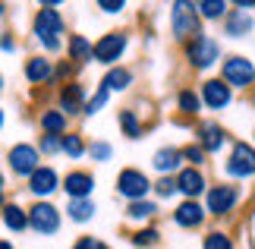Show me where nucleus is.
<instances>
[{
  "mask_svg": "<svg viewBox=\"0 0 255 249\" xmlns=\"http://www.w3.org/2000/svg\"><path fill=\"white\" fill-rule=\"evenodd\" d=\"M35 38L47 51H60V35H63V16L57 13V3H44L32 19Z\"/></svg>",
  "mask_w": 255,
  "mask_h": 249,
  "instance_id": "f257e3e1",
  "label": "nucleus"
},
{
  "mask_svg": "<svg viewBox=\"0 0 255 249\" xmlns=\"http://www.w3.org/2000/svg\"><path fill=\"white\" fill-rule=\"evenodd\" d=\"M6 164H9V171H13L16 177H32L38 167H41V155H38L35 145L19 142V145H13L6 152Z\"/></svg>",
  "mask_w": 255,
  "mask_h": 249,
  "instance_id": "f03ea898",
  "label": "nucleus"
},
{
  "mask_svg": "<svg viewBox=\"0 0 255 249\" xmlns=\"http://www.w3.org/2000/svg\"><path fill=\"white\" fill-rule=\"evenodd\" d=\"M25 215H28V227L41 237H51L60 231V212L51 202H35L32 208H25Z\"/></svg>",
  "mask_w": 255,
  "mask_h": 249,
  "instance_id": "7ed1b4c3",
  "label": "nucleus"
},
{
  "mask_svg": "<svg viewBox=\"0 0 255 249\" xmlns=\"http://www.w3.org/2000/svg\"><path fill=\"white\" fill-rule=\"evenodd\" d=\"M186 57H189V63L195 69H208L211 63H218L221 57V44L214 41L208 35H195L189 44H186Z\"/></svg>",
  "mask_w": 255,
  "mask_h": 249,
  "instance_id": "20e7f679",
  "label": "nucleus"
},
{
  "mask_svg": "<svg viewBox=\"0 0 255 249\" xmlns=\"http://www.w3.org/2000/svg\"><path fill=\"white\" fill-rule=\"evenodd\" d=\"M170 25H173V35L180 38V41H189V38L199 32V13H195V3H173Z\"/></svg>",
  "mask_w": 255,
  "mask_h": 249,
  "instance_id": "39448f33",
  "label": "nucleus"
},
{
  "mask_svg": "<svg viewBox=\"0 0 255 249\" xmlns=\"http://www.w3.org/2000/svg\"><path fill=\"white\" fill-rule=\"evenodd\" d=\"M255 82V66L246 57H230L224 60V85L227 88H246Z\"/></svg>",
  "mask_w": 255,
  "mask_h": 249,
  "instance_id": "423d86ee",
  "label": "nucleus"
},
{
  "mask_svg": "<svg viewBox=\"0 0 255 249\" xmlns=\"http://www.w3.org/2000/svg\"><path fill=\"white\" fill-rule=\"evenodd\" d=\"M148 189H151V183H148V177H145L142 171L126 167V171L117 177V193H120L123 199H129V202H142Z\"/></svg>",
  "mask_w": 255,
  "mask_h": 249,
  "instance_id": "0eeeda50",
  "label": "nucleus"
},
{
  "mask_svg": "<svg viewBox=\"0 0 255 249\" xmlns=\"http://www.w3.org/2000/svg\"><path fill=\"white\" fill-rule=\"evenodd\" d=\"M123 51H126V35L123 32H111V35H104L101 41L92 44V57L98 63H117Z\"/></svg>",
  "mask_w": 255,
  "mask_h": 249,
  "instance_id": "6e6552de",
  "label": "nucleus"
},
{
  "mask_svg": "<svg viewBox=\"0 0 255 249\" xmlns=\"http://www.w3.org/2000/svg\"><path fill=\"white\" fill-rule=\"evenodd\" d=\"M227 174L243 177V180L255 174V148L252 145H246V142H237V145H233L230 161H227Z\"/></svg>",
  "mask_w": 255,
  "mask_h": 249,
  "instance_id": "1a4fd4ad",
  "label": "nucleus"
},
{
  "mask_svg": "<svg viewBox=\"0 0 255 249\" xmlns=\"http://www.w3.org/2000/svg\"><path fill=\"white\" fill-rule=\"evenodd\" d=\"M57 189H60V177H57L54 167H38V171L28 177V193L38 196V202L47 199L51 193H57Z\"/></svg>",
  "mask_w": 255,
  "mask_h": 249,
  "instance_id": "9d476101",
  "label": "nucleus"
},
{
  "mask_svg": "<svg viewBox=\"0 0 255 249\" xmlns=\"http://www.w3.org/2000/svg\"><path fill=\"white\" fill-rule=\"evenodd\" d=\"M240 199L237 186H211L208 189V212L211 215H227Z\"/></svg>",
  "mask_w": 255,
  "mask_h": 249,
  "instance_id": "9b49d317",
  "label": "nucleus"
},
{
  "mask_svg": "<svg viewBox=\"0 0 255 249\" xmlns=\"http://www.w3.org/2000/svg\"><path fill=\"white\" fill-rule=\"evenodd\" d=\"M60 186L66 189V196H70V199H88V196H92V189H95V177L85 174V171H73V174L63 177Z\"/></svg>",
  "mask_w": 255,
  "mask_h": 249,
  "instance_id": "f8f14e48",
  "label": "nucleus"
},
{
  "mask_svg": "<svg viewBox=\"0 0 255 249\" xmlns=\"http://www.w3.org/2000/svg\"><path fill=\"white\" fill-rule=\"evenodd\" d=\"M224 142H227V136H224V129L214 120H205L199 126V148L202 152H221Z\"/></svg>",
  "mask_w": 255,
  "mask_h": 249,
  "instance_id": "ddd939ff",
  "label": "nucleus"
},
{
  "mask_svg": "<svg viewBox=\"0 0 255 249\" xmlns=\"http://www.w3.org/2000/svg\"><path fill=\"white\" fill-rule=\"evenodd\" d=\"M202 98L205 104L211 107V111H221V107L230 104V88L221 82V79H208V82L202 85Z\"/></svg>",
  "mask_w": 255,
  "mask_h": 249,
  "instance_id": "4468645a",
  "label": "nucleus"
},
{
  "mask_svg": "<svg viewBox=\"0 0 255 249\" xmlns=\"http://www.w3.org/2000/svg\"><path fill=\"white\" fill-rule=\"evenodd\" d=\"M25 79L32 85H44V82H51L54 79V66L47 57H28L25 60Z\"/></svg>",
  "mask_w": 255,
  "mask_h": 249,
  "instance_id": "2eb2a0df",
  "label": "nucleus"
},
{
  "mask_svg": "<svg viewBox=\"0 0 255 249\" xmlns=\"http://www.w3.org/2000/svg\"><path fill=\"white\" fill-rule=\"evenodd\" d=\"M173 221L180 224V227H199L205 221V208L195 202V199H186V202L173 212Z\"/></svg>",
  "mask_w": 255,
  "mask_h": 249,
  "instance_id": "dca6fc26",
  "label": "nucleus"
},
{
  "mask_svg": "<svg viewBox=\"0 0 255 249\" xmlns=\"http://www.w3.org/2000/svg\"><path fill=\"white\" fill-rule=\"evenodd\" d=\"M82 98H85L82 85H76V82H66V85L60 88V114H63V117H70V114H79V111H82Z\"/></svg>",
  "mask_w": 255,
  "mask_h": 249,
  "instance_id": "f3484780",
  "label": "nucleus"
},
{
  "mask_svg": "<svg viewBox=\"0 0 255 249\" xmlns=\"http://www.w3.org/2000/svg\"><path fill=\"white\" fill-rule=\"evenodd\" d=\"M0 218H3V224H6L13 234H22L25 227H28V215H25V208H22V205H16V202H6L3 208H0Z\"/></svg>",
  "mask_w": 255,
  "mask_h": 249,
  "instance_id": "a211bd4d",
  "label": "nucleus"
},
{
  "mask_svg": "<svg viewBox=\"0 0 255 249\" xmlns=\"http://www.w3.org/2000/svg\"><path fill=\"white\" fill-rule=\"evenodd\" d=\"M176 189L180 193H186L189 199H195L205 189V177H202V171H195V167H186V171L176 177Z\"/></svg>",
  "mask_w": 255,
  "mask_h": 249,
  "instance_id": "6ab92c4d",
  "label": "nucleus"
},
{
  "mask_svg": "<svg viewBox=\"0 0 255 249\" xmlns=\"http://www.w3.org/2000/svg\"><path fill=\"white\" fill-rule=\"evenodd\" d=\"M129 82H132V73L126 66H114L111 73L104 76V88H107V92H123Z\"/></svg>",
  "mask_w": 255,
  "mask_h": 249,
  "instance_id": "aec40b11",
  "label": "nucleus"
},
{
  "mask_svg": "<svg viewBox=\"0 0 255 249\" xmlns=\"http://www.w3.org/2000/svg\"><path fill=\"white\" fill-rule=\"evenodd\" d=\"M249 32H252V19H249V13H243V9H233L230 19H227V35L240 38V35H249Z\"/></svg>",
  "mask_w": 255,
  "mask_h": 249,
  "instance_id": "412c9836",
  "label": "nucleus"
},
{
  "mask_svg": "<svg viewBox=\"0 0 255 249\" xmlns=\"http://www.w3.org/2000/svg\"><path fill=\"white\" fill-rule=\"evenodd\" d=\"M180 152L176 148H161L158 155H154V171H161V174H170V171H176L180 167Z\"/></svg>",
  "mask_w": 255,
  "mask_h": 249,
  "instance_id": "4be33fe9",
  "label": "nucleus"
},
{
  "mask_svg": "<svg viewBox=\"0 0 255 249\" xmlns=\"http://www.w3.org/2000/svg\"><path fill=\"white\" fill-rule=\"evenodd\" d=\"M66 215H70V221L82 224V221H88V218L95 215V202L92 199H73L70 208H66Z\"/></svg>",
  "mask_w": 255,
  "mask_h": 249,
  "instance_id": "5701e85b",
  "label": "nucleus"
},
{
  "mask_svg": "<svg viewBox=\"0 0 255 249\" xmlns=\"http://www.w3.org/2000/svg\"><path fill=\"white\" fill-rule=\"evenodd\" d=\"M41 129L47 136H63V129H66V117L60 111H44L41 114Z\"/></svg>",
  "mask_w": 255,
  "mask_h": 249,
  "instance_id": "b1692460",
  "label": "nucleus"
},
{
  "mask_svg": "<svg viewBox=\"0 0 255 249\" xmlns=\"http://www.w3.org/2000/svg\"><path fill=\"white\" fill-rule=\"evenodd\" d=\"M70 60H92V41L82 35H70Z\"/></svg>",
  "mask_w": 255,
  "mask_h": 249,
  "instance_id": "393cba45",
  "label": "nucleus"
},
{
  "mask_svg": "<svg viewBox=\"0 0 255 249\" xmlns=\"http://www.w3.org/2000/svg\"><path fill=\"white\" fill-rule=\"evenodd\" d=\"M60 152H66L70 158H82V155H85V142H82V136H76V133L60 136Z\"/></svg>",
  "mask_w": 255,
  "mask_h": 249,
  "instance_id": "a878e982",
  "label": "nucleus"
},
{
  "mask_svg": "<svg viewBox=\"0 0 255 249\" xmlns=\"http://www.w3.org/2000/svg\"><path fill=\"white\" fill-rule=\"evenodd\" d=\"M195 9H199L205 19H218V16H224L227 3H221V0H202V3H195Z\"/></svg>",
  "mask_w": 255,
  "mask_h": 249,
  "instance_id": "bb28decb",
  "label": "nucleus"
},
{
  "mask_svg": "<svg viewBox=\"0 0 255 249\" xmlns=\"http://www.w3.org/2000/svg\"><path fill=\"white\" fill-rule=\"evenodd\" d=\"M107 95H111V92H107V88L101 85V88L95 92V98H92V101H88V104H82V114H88V117H92V114H98V111H101V107L107 104Z\"/></svg>",
  "mask_w": 255,
  "mask_h": 249,
  "instance_id": "cd10ccee",
  "label": "nucleus"
},
{
  "mask_svg": "<svg viewBox=\"0 0 255 249\" xmlns=\"http://www.w3.org/2000/svg\"><path fill=\"white\" fill-rule=\"evenodd\" d=\"M154 212H158V208H154L151 202H145V199H142V202H129V212H126V215L135 218V221H142V218H151Z\"/></svg>",
  "mask_w": 255,
  "mask_h": 249,
  "instance_id": "c85d7f7f",
  "label": "nucleus"
},
{
  "mask_svg": "<svg viewBox=\"0 0 255 249\" xmlns=\"http://www.w3.org/2000/svg\"><path fill=\"white\" fill-rule=\"evenodd\" d=\"M180 111H183V114H199V95L189 92V88H186V92H180Z\"/></svg>",
  "mask_w": 255,
  "mask_h": 249,
  "instance_id": "c756f323",
  "label": "nucleus"
},
{
  "mask_svg": "<svg viewBox=\"0 0 255 249\" xmlns=\"http://www.w3.org/2000/svg\"><path fill=\"white\" fill-rule=\"evenodd\" d=\"M205 249H233V243H230V237L227 234H208L205 237Z\"/></svg>",
  "mask_w": 255,
  "mask_h": 249,
  "instance_id": "7c9ffc66",
  "label": "nucleus"
},
{
  "mask_svg": "<svg viewBox=\"0 0 255 249\" xmlns=\"http://www.w3.org/2000/svg\"><path fill=\"white\" fill-rule=\"evenodd\" d=\"M38 148V155H54V152H60V136H41V142L35 145Z\"/></svg>",
  "mask_w": 255,
  "mask_h": 249,
  "instance_id": "2f4dec72",
  "label": "nucleus"
},
{
  "mask_svg": "<svg viewBox=\"0 0 255 249\" xmlns=\"http://www.w3.org/2000/svg\"><path fill=\"white\" fill-rule=\"evenodd\" d=\"M120 123H123V129H126V136H129V139H139V120H135L132 111H123L120 114Z\"/></svg>",
  "mask_w": 255,
  "mask_h": 249,
  "instance_id": "473e14b6",
  "label": "nucleus"
},
{
  "mask_svg": "<svg viewBox=\"0 0 255 249\" xmlns=\"http://www.w3.org/2000/svg\"><path fill=\"white\" fill-rule=\"evenodd\" d=\"M132 243L135 246H154V243H158V231H151V227H148V231L132 234Z\"/></svg>",
  "mask_w": 255,
  "mask_h": 249,
  "instance_id": "72a5a7b5",
  "label": "nucleus"
},
{
  "mask_svg": "<svg viewBox=\"0 0 255 249\" xmlns=\"http://www.w3.org/2000/svg\"><path fill=\"white\" fill-rule=\"evenodd\" d=\"M88 155H92L95 161H107V158H111V145H107V142H92Z\"/></svg>",
  "mask_w": 255,
  "mask_h": 249,
  "instance_id": "f704fd0d",
  "label": "nucleus"
},
{
  "mask_svg": "<svg viewBox=\"0 0 255 249\" xmlns=\"http://www.w3.org/2000/svg\"><path fill=\"white\" fill-rule=\"evenodd\" d=\"M180 158H183V161H192V164H202V158H205V152H202L199 145H186L183 152H180Z\"/></svg>",
  "mask_w": 255,
  "mask_h": 249,
  "instance_id": "c9c22d12",
  "label": "nucleus"
},
{
  "mask_svg": "<svg viewBox=\"0 0 255 249\" xmlns=\"http://www.w3.org/2000/svg\"><path fill=\"white\" fill-rule=\"evenodd\" d=\"M176 193V180H170V177H164V180L158 183V196H164V199H170Z\"/></svg>",
  "mask_w": 255,
  "mask_h": 249,
  "instance_id": "e433bc0d",
  "label": "nucleus"
},
{
  "mask_svg": "<svg viewBox=\"0 0 255 249\" xmlns=\"http://www.w3.org/2000/svg\"><path fill=\"white\" fill-rule=\"evenodd\" d=\"M73 249H107L101 240H95V237H82V240H76Z\"/></svg>",
  "mask_w": 255,
  "mask_h": 249,
  "instance_id": "4c0bfd02",
  "label": "nucleus"
},
{
  "mask_svg": "<svg viewBox=\"0 0 255 249\" xmlns=\"http://www.w3.org/2000/svg\"><path fill=\"white\" fill-rule=\"evenodd\" d=\"M98 6H101L104 13H120V9H123V3H120V0H117V3H114V0H101Z\"/></svg>",
  "mask_w": 255,
  "mask_h": 249,
  "instance_id": "58836bf2",
  "label": "nucleus"
},
{
  "mask_svg": "<svg viewBox=\"0 0 255 249\" xmlns=\"http://www.w3.org/2000/svg\"><path fill=\"white\" fill-rule=\"evenodd\" d=\"M0 51H16L13 35H0Z\"/></svg>",
  "mask_w": 255,
  "mask_h": 249,
  "instance_id": "ea45409f",
  "label": "nucleus"
},
{
  "mask_svg": "<svg viewBox=\"0 0 255 249\" xmlns=\"http://www.w3.org/2000/svg\"><path fill=\"white\" fill-rule=\"evenodd\" d=\"M70 73H73V66H70V63H60V66L54 69V79H66Z\"/></svg>",
  "mask_w": 255,
  "mask_h": 249,
  "instance_id": "a19ab883",
  "label": "nucleus"
},
{
  "mask_svg": "<svg viewBox=\"0 0 255 249\" xmlns=\"http://www.w3.org/2000/svg\"><path fill=\"white\" fill-rule=\"evenodd\" d=\"M0 249H16V246L9 243V240H0Z\"/></svg>",
  "mask_w": 255,
  "mask_h": 249,
  "instance_id": "79ce46f5",
  "label": "nucleus"
},
{
  "mask_svg": "<svg viewBox=\"0 0 255 249\" xmlns=\"http://www.w3.org/2000/svg\"><path fill=\"white\" fill-rule=\"evenodd\" d=\"M6 205V199H3V189H0V208H3Z\"/></svg>",
  "mask_w": 255,
  "mask_h": 249,
  "instance_id": "37998d69",
  "label": "nucleus"
},
{
  "mask_svg": "<svg viewBox=\"0 0 255 249\" xmlns=\"http://www.w3.org/2000/svg\"><path fill=\"white\" fill-rule=\"evenodd\" d=\"M6 13V3H0V16H3Z\"/></svg>",
  "mask_w": 255,
  "mask_h": 249,
  "instance_id": "c03bdc74",
  "label": "nucleus"
},
{
  "mask_svg": "<svg viewBox=\"0 0 255 249\" xmlns=\"http://www.w3.org/2000/svg\"><path fill=\"white\" fill-rule=\"evenodd\" d=\"M0 129H3V111H0Z\"/></svg>",
  "mask_w": 255,
  "mask_h": 249,
  "instance_id": "a18cd8bd",
  "label": "nucleus"
},
{
  "mask_svg": "<svg viewBox=\"0 0 255 249\" xmlns=\"http://www.w3.org/2000/svg\"><path fill=\"white\" fill-rule=\"evenodd\" d=\"M0 92H3V76H0Z\"/></svg>",
  "mask_w": 255,
  "mask_h": 249,
  "instance_id": "49530a36",
  "label": "nucleus"
},
{
  "mask_svg": "<svg viewBox=\"0 0 255 249\" xmlns=\"http://www.w3.org/2000/svg\"><path fill=\"white\" fill-rule=\"evenodd\" d=\"M0 189H3V174H0Z\"/></svg>",
  "mask_w": 255,
  "mask_h": 249,
  "instance_id": "de8ad7c7",
  "label": "nucleus"
},
{
  "mask_svg": "<svg viewBox=\"0 0 255 249\" xmlns=\"http://www.w3.org/2000/svg\"><path fill=\"white\" fill-rule=\"evenodd\" d=\"M252 104H255V95H252Z\"/></svg>",
  "mask_w": 255,
  "mask_h": 249,
  "instance_id": "09e8293b",
  "label": "nucleus"
}]
</instances>
